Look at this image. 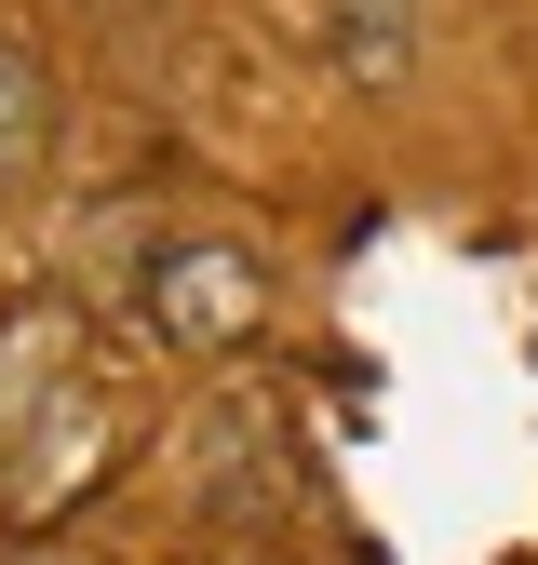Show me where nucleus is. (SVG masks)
Wrapping results in <instances>:
<instances>
[{"label": "nucleus", "instance_id": "1", "mask_svg": "<svg viewBox=\"0 0 538 565\" xmlns=\"http://www.w3.org/2000/svg\"><path fill=\"white\" fill-rule=\"evenodd\" d=\"M149 323H162L175 350H243V337L269 323V282H256V256H229V243H175V256L149 269Z\"/></svg>", "mask_w": 538, "mask_h": 565}, {"label": "nucleus", "instance_id": "2", "mask_svg": "<svg viewBox=\"0 0 538 565\" xmlns=\"http://www.w3.org/2000/svg\"><path fill=\"white\" fill-rule=\"evenodd\" d=\"M82 404L67 377V310H14L0 323V445H41V417Z\"/></svg>", "mask_w": 538, "mask_h": 565}, {"label": "nucleus", "instance_id": "3", "mask_svg": "<svg viewBox=\"0 0 538 565\" xmlns=\"http://www.w3.org/2000/svg\"><path fill=\"white\" fill-rule=\"evenodd\" d=\"M323 28H336L351 82H404L418 67V0H323Z\"/></svg>", "mask_w": 538, "mask_h": 565}, {"label": "nucleus", "instance_id": "4", "mask_svg": "<svg viewBox=\"0 0 538 565\" xmlns=\"http://www.w3.org/2000/svg\"><path fill=\"white\" fill-rule=\"evenodd\" d=\"M54 162V82H41V54L0 28V175H41Z\"/></svg>", "mask_w": 538, "mask_h": 565}]
</instances>
